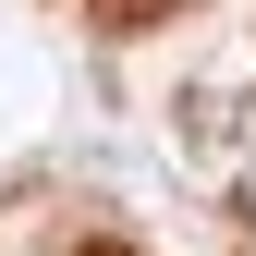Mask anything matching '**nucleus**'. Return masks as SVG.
<instances>
[{
	"label": "nucleus",
	"instance_id": "1",
	"mask_svg": "<svg viewBox=\"0 0 256 256\" xmlns=\"http://www.w3.org/2000/svg\"><path fill=\"white\" fill-rule=\"evenodd\" d=\"M86 12H98V24H122V37H134V24H158V12H171V0H86Z\"/></svg>",
	"mask_w": 256,
	"mask_h": 256
}]
</instances>
